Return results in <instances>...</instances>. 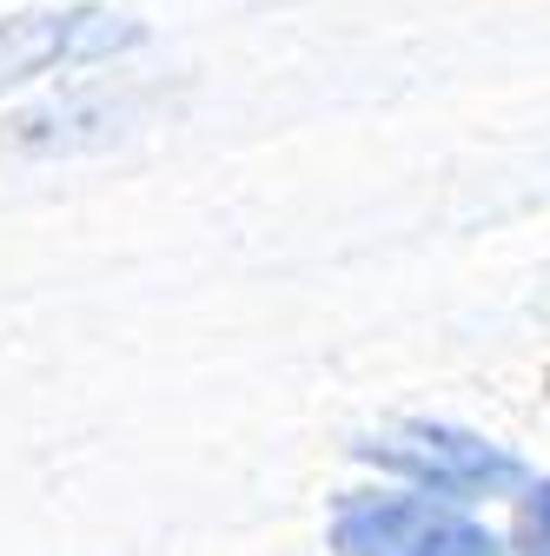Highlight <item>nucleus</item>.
Returning a JSON list of instances; mask_svg holds the SVG:
<instances>
[{
    "mask_svg": "<svg viewBox=\"0 0 550 556\" xmlns=\"http://www.w3.org/2000/svg\"><path fill=\"white\" fill-rule=\"evenodd\" d=\"M352 457L404 477L411 491H432V497H451V504H477V497H511L524 491V464L477 438V431H458V425H425V417H411V425H391L378 438H359Z\"/></svg>",
    "mask_w": 550,
    "mask_h": 556,
    "instance_id": "2",
    "label": "nucleus"
},
{
    "mask_svg": "<svg viewBox=\"0 0 550 556\" xmlns=\"http://www.w3.org/2000/svg\"><path fill=\"white\" fill-rule=\"evenodd\" d=\"M511 556H550V477L524 491V510H517Z\"/></svg>",
    "mask_w": 550,
    "mask_h": 556,
    "instance_id": "5",
    "label": "nucleus"
},
{
    "mask_svg": "<svg viewBox=\"0 0 550 556\" xmlns=\"http://www.w3.org/2000/svg\"><path fill=\"white\" fill-rule=\"evenodd\" d=\"M133 113H140L133 93L93 87V93H66L53 106H34V113L8 119V139L21 153H93V147H113L133 126Z\"/></svg>",
    "mask_w": 550,
    "mask_h": 556,
    "instance_id": "4",
    "label": "nucleus"
},
{
    "mask_svg": "<svg viewBox=\"0 0 550 556\" xmlns=\"http://www.w3.org/2000/svg\"><path fill=\"white\" fill-rule=\"evenodd\" d=\"M147 40L140 21L107 14V8H47V14H14L0 21V93L40 80L53 66H100Z\"/></svg>",
    "mask_w": 550,
    "mask_h": 556,
    "instance_id": "3",
    "label": "nucleus"
},
{
    "mask_svg": "<svg viewBox=\"0 0 550 556\" xmlns=\"http://www.w3.org/2000/svg\"><path fill=\"white\" fill-rule=\"evenodd\" d=\"M338 556H511L464 504L432 491H346L332 510Z\"/></svg>",
    "mask_w": 550,
    "mask_h": 556,
    "instance_id": "1",
    "label": "nucleus"
}]
</instances>
